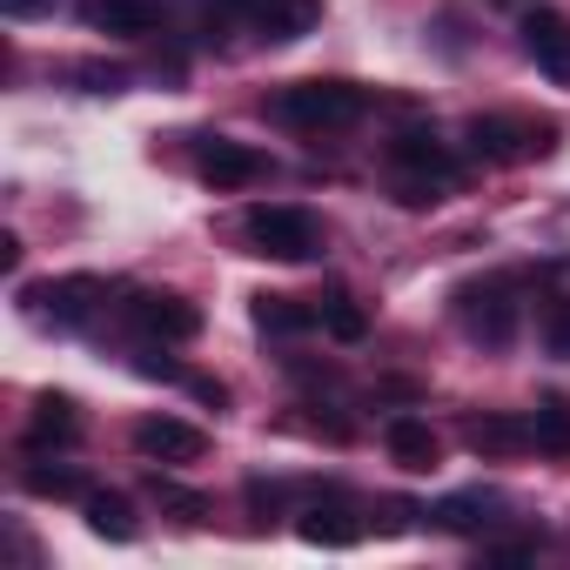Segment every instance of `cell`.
<instances>
[{"mask_svg": "<svg viewBox=\"0 0 570 570\" xmlns=\"http://www.w3.org/2000/svg\"><path fill=\"white\" fill-rule=\"evenodd\" d=\"M497 510H503L497 490H456V497H443V503L430 510V523H436V530H456V537H483V530L497 523Z\"/></svg>", "mask_w": 570, "mask_h": 570, "instance_id": "17", "label": "cell"}, {"mask_svg": "<svg viewBox=\"0 0 570 570\" xmlns=\"http://www.w3.org/2000/svg\"><path fill=\"white\" fill-rule=\"evenodd\" d=\"M121 323L141 336V343H188L202 336V309L175 289H128L121 296Z\"/></svg>", "mask_w": 570, "mask_h": 570, "instance_id": "7", "label": "cell"}, {"mask_svg": "<svg viewBox=\"0 0 570 570\" xmlns=\"http://www.w3.org/2000/svg\"><path fill=\"white\" fill-rule=\"evenodd\" d=\"M530 436H537V450L570 456V403H563V396H543V403L530 410Z\"/></svg>", "mask_w": 570, "mask_h": 570, "instance_id": "23", "label": "cell"}, {"mask_svg": "<svg viewBox=\"0 0 570 570\" xmlns=\"http://www.w3.org/2000/svg\"><path fill=\"white\" fill-rule=\"evenodd\" d=\"M81 21L115 41H148V35H161L168 8L161 0H81Z\"/></svg>", "mask_w": 570, "mask_h": 570, "instance_id": "11", "label": "cell"}, {"mask_svg": "<svg viewBox=\"0 0 570 570\" xmlns=\"http://www.w3.org/2000/svg\"><path fill=\"white\" fill-rule=\"evenodd\" d=\"M88 95H121L128 88V68H115V61H81V68H68Z\"/></svg>", "mask_w": 570, "mask_h": 570, "instance_id": "26", "label": "cell"}, {"mask_svg": "<svg viewBox=\"0 0 570 570\" xmlns=\"http://www.w3.org/2000/svg\"><path fill=\"white\" fill-rule=\"evenodd\" d=\"M463 148L483 168H517V161H537V155L557 148V121H537V115H470Z\"/></svg>", "mask_w": 570, "mask_h": 570, "instance_id": "5", "label": "cell"}, {"mask_svg": "<svg viewBox=\"0 0 570 570\" xmlns=\"http://www.w3.org/2000/svg\"><path fill=\"white\" fill-rule=\"evenodd\" d=\"M242 497H248V517H282V510H289V497H296V483H275V476H248L242 483Z\"/></svg>", "mask_w": 570, "mask_h": 570, "instance_id": "24", "label": "cell"}, {"mask_svg": "<svg viewBox=\"0 0 570 570\" xmlns=\"http://www.w3.org/2000/svg\"><path fill=\"white\" fill-rule=\"evenodd\" d=\"M181 390H188L195 403H208V410H228V383H222V376H181Z\"/></svg>", "mask_w": 570, "mask_h": 570, "instance_id": "29", "label": "cell"}, {"mask_svg": "<svg viewBox=\"0 0 570 570\" xmlns=\"http://www.w3.org/2000/svg\"><path fill=\"white\" fill-rule=\"evenodd\" d=\"M81 517H88L95 537H108V543H135V503H128L121 490H88V497H81Z\"/></svg>", "mask_w": 570, "mask_h": 570, "instance_id": "19", "label": "cell"}, {"mask_svg": "<svg viewBox=\"0 0 570 570\" xmlns=\"http://www.w3.org/2000/svg\"><path fill=\"white\" fill-rule=\"evenodd\" d=\"M316 309H323V330H330L336 343H363V336H370V316H363V303H356L350 289L316 296Z\"/></svg>", "mask_w": 570, "mask_h": 570, "instance_id": "22", "label": "cell"}, {"mask_svg": "<svg viewBox=\"0 0 570 570\" xmlns=\"http://www.w3.org/2000/svg\"><path fill=\"white\" fill-rule=\"evenodd\" d=\"M383 161H390V188L403 208H436L463 181V161L450 155V141H436V128H396Z\"/></svg>", "mask_w": 570, "mask_h": 570, "instance_id": "1", "label": "cell"}, {"mask_svg": "<svg viewBox=\"0 0 570 570\" xmlns=\"http://www.w3.org/2000/svg\"><path fill=\"white\" fill-rule=\"evenodd\" d=\"M195 175H202L215 195H235V188H255V181H268V175H275V161H268L262 148H248V141L208 135V141L195 148Z\"/></svg>", "mask_w": 570, "mask_h": 570, "instance_id": "9", "label": "cell"}, {"mask_svg": "<svg viewBox=\"0 0 570 570\" xmlns=\"http://www.w3.org/2000/svg\"><path fill=\"white\" fill-rule=\"evenodd\" d=\"M523 55H530L557 88H570V28H563L557 14H530V21H523Z\"/></svg>", "mask_w": 570, "mask_h": 570, "instance_id": "15", "label": "cell"}, {"mask_svg": "<svg viewBox=\"0 0 570 570\" xmlns=\"http://www.w3.org/2000/svg\"><path fill=\"white\" fill-rule=\"evenodd\" d=\"M135 450H141L148 463H202L208 436H202L195 423H181V416H141V423H135Z\"/></svg>", "mask_w": 570, "mask_h": 570, "instance_id": "12", "label": "cell"}, {"mask_svg": "<svg viewBox=\"0 0 570 570\" xmlns=\"http://www.w3.org/2000/svg\"><path fill=\"white\" fill-rule=\"evenodd\" d=\"M450 303H456V323H463L470 343H483V350H510V343H517L523 303H517V289H510V275H476V282H463Z\"/></svg>", "mask_w": 570, "mask_h": 570, "instance_id": "6", "label": "cell"}, {"mask_svg": "<svg viewBox=\"0 0 570 570\" xmlns=\"http://www.w3.org/2000/svg\"><path fill=\"white\" fill-rule=\"evenodd\" d=\"M242 242H248V255H268V262H316L323 222L296 202H255L242 215Z\"/></svg>", "mask_w": 570, "mask_h": 570, "instance_id": "4", "label": "cell"}, {"mask_svg": "<svg viewBox=\"0 0 570 570\" xmlns=\"http://www.w3.org/2000/svg\"><path fill=\"white\" fill-rule=\"evenodd\" d=\"M0 14L8 21H41V14H55V0H0Z\"/></svg>", "mask_w": 570, "mask_h": 570, "instance_id": "31", "label": "cell"}, {"mask_svg": "<svg viewBox=\"0 0 570 570\" xmlns=\"http://www.w3.org/2000/svg\"><path fill=\"white\" fill-rule=\"evenodd\" d=\"M383 450H390V463L410 470V476H430V470L443 463V443H436V430H430L423 416H390Z\"/></svg>", "mask_w": 570, "mask_h": 570, "instance_id": "13", "label": "cell"}, {"mask_svg": "<svg viewBox=\"0 0 570 570\" xmlns=\"http://www.w3.org/2000/svg\"><path fill=\"white\" fill-rule=\"evenodd\" d=\"M148 497H155L175 523H188V530H202V523H208V497H202V490H188V483H175V476H161V470L148 476Z\"/></svg>", "mask_w": 570, "mask_h": 570, "instance_id": "21", "label": "cell"}, {"mask_svg": "<svg viewBox=\"0 0 570 570\" xmlns=\"http://www.w3.org/2000/svg\"><path fill=\"white\" fill-rule=\"evenodd\" d=\"M416 517H430V510H416L410 497H383V517H376V530H383V537H403V530H416Z\"/></svg>", "mask_w": 570, "mask_h": 570, "instance_id": "27", "label": "cell"}, {"mask_svg": "<svg viewBox=\"0 0 570 570\" xmlns=\"http://www.w3.org/2000/svg\"><path fill=\"white\" fill-rule=\"evenodd\" d=\"M370 101L376 95L356 88V81H289L262 101V115L275 128H296V135H343L370 115Z\"/></svg>", "mask_w": 570, "mask_h": 570, "instance_id": "2", "label": "cell"}, {"mask_svg": "<svg viewBox=\"0 0 570 570\" xmlns=\"http://www.w3.org/2000/svg\"><path fill=\"white\" fill-rule=\"evenodd\" d=\"M101 303H108L101 275H55V282H35V289H28V309L41 323H55V330H88Z\"/></svg>", "mask_w": 570, "mask_h": 570, "instance_id": "8", "label": "cell"}, {"mask_svg": "<svg viewBox=\"0 0 570 570\" xmlns=\"http://www.w3.org/2000/svg\"><path fill=\"white\" fill-rule=\"evenodd\" d=\"M21 490H28V497H48V503H81V497H88V483H81L68 463H48V456L21 463Z\"/></svg>", "mask_w": 570, "mask_h": 570, "instance_id": "20", "label": "cell"}, {"mask_svg": "<svg viewBox=\"0 0 570 570\" xmlns=\"http://www.w3.org/2000/svg\"><path fill=\"white\" fill-rule=\"evenodd\" d=\"M81 436V410L75 396H35V416H28V450H68Z\"/></svg>", "mask_w": 570, "mask_h": 570, "instance_id": "16", "label": "cell"}, {"mask_svg": "<svg viewBox=\"0 0 570 570\" xmlns=\"http://www.w3.org/2000/svg\"><path fill=\"white\" fill-rule=\"evenodd\" d=\"M135 370H141V376H161V383H181V370H175V363H168V356H161L155 343H141V356H135Z\"/></svg>", "mask_w": 570, "mask_h": 570, "instance_id": "30", "label": "cell"}, {"mask_svg": "<svg viewBox=\"0 0 570 570\" xmlns=\"http://www.w3.org/2000/svg\"><path fill=\"white\" fill-rule=\"evenodd\" d=\"M202 8H208V28H202L208 41L235 21L262 48H289V41L316 35V21H323V0H202Z\"/></svg>", "mask_w": 570, "mask_h": 570, "instance_id": "3", "label": "cell"}, {"mask_svg": "<svg viewBox=\"0 0 570 570\" xmlns=\"http://www.w3.org/2000/svg\"><path fill=\"white\" fill-rule=\"evenodd\" d=\"M537 336H543V350H550L557 363H570V296H557V303L543 309V323H537Z\"/></svg>", "mask_w": 570, "mask_h": 570, "instance_id": "25", "label": "cell"}, {"mask_svg": "<svg viewBox=\"0 0 570 570\" xmlns=\"http://www.w3.org/2000/svg\"><path fill=\"white\" fill-rule=\"evenodd\" d=\"M483 557L490 563H523V557H537V537H483Z\"/></svg>", "mask_w": 570, "mask_h": 570, "instance_id": "28", "label": "cell"}, {"mask_svg": "<svg viewBox=\"0 0 570 570\" xmlns=\"http://www.w3.org/2000/svg\"><path fill=\"white\" fill-rule=\"evenodd\" d=\"M296 537L316 543V550H350V543L363 537V517H356V503H350L343 490H330V497H316L309 510H296Z\"/></svg>", "mask_w": 570, "mask_h": 570, "instance_id": "10", "label": "cell"}, {"mask_svg": "<svg viewBox=\"0 0 570 570\" xmlns=\"http://www.w3.org/2000/svg\"><path fill=\"white\" fill-rule=\"evenodd\" d=\"M463 443H470L476 456H523V450H537V436H530V416H503V410H490V416H470V423H463Z\"/></svg>", "mask_w": 570, "mask_h": 570, "instance_id": "14", "label": "cell"}, {"mask_svg": "<svg viewBox=\"0 0 570 570\" xmlns=\"http://www.w3.org/2000/svg\"><path fill=\"white\" fill-rule=\"evenodd\" d=\"M490 8H537V0H490Z\"/></svg>", "mask_w": 570, "mask_h": 570, "instance_id": "32", "label": "cell"}, {"mask_svg": "<svg viewBox=\"0 0 570 570\" xmlns=\"http://www.w3.org/2000/svg\"><path fill=\"white\" fill-rule=\"evenodd\" d=\"M248 316H255V330H262V336H309V330L323 323V309H316V303H303V296H268V289L255 296V309H248Z\"/></svg>", "mask_w": 570, "mask_h": 570, "instance_id": "18", "label": "cell"}]
</instances>
